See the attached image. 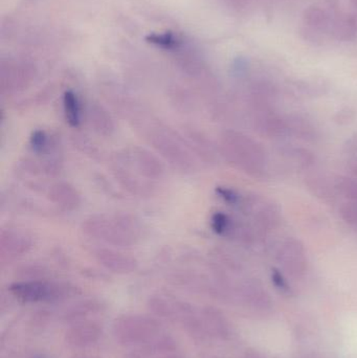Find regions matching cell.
<instances>
[{
	"label": "cell",
	"mask_w": 357,
	"mask_h": 358,
	"mask_svg": "<svg viewBox=\"0 0 357 358\" xmlns=\"http://www.w3.org/2000/svg\"><path fill=\"white\" fill-rule=\"evenodd\" d=\"M8 248L6 252L13 255L22 254L23 252L29 248V242H27L25 236L19 235L16 233H8V236L2 234L1 248Z\"/></svg>",
	"instance_id": "obj_12"
},
{
	"label": "cell",
	"mask_w": 357,
	"mask_h": 358,
	"mask_svg": "<svg viewBox=\"0 0 357 358\" xmlns=\"http://www.w3.org/2000/svg\"><path fill=\"white\" fill-rule=\"evenodd\" d=\"M217 194L224 200L230 204H237L240 200V196L233 191V189H226V187H218Z\"/></svg>",
	"instance_id": "obj_20"
},
{
	"label": "cell",
	"mask_w": 357,
	"mask_h": 358,
	"mask_svg": "<svg viewBox=\"0 0 357 358\" xmlns=\"http://www.w3.org/2000/svg\"><path fill=\"white\" fill-rule=\"evenodd\" d=\"M337 192L348 201L357 203V179L340 178L335 183Z\"/></svg>",
	"instance_id": "obj_16"
},
{
	"label": "cell",
	"mask_w": 357,
	"mask_h": 358,
	"mask_svg": "<svg viewBox=\"0 0 357 358\" xmlns=\"http://www.w3.org/2000/svg\"><path fill=\"white\" fill-rule=\"evenodd\" d=\"M146 41L159 46V48H165V50H174L180 44V40L171 31H166L163 34H149L146 37Z\"/></svg>",
	"instance_id": "obj_15"
},
{
	"label": "cell",
	"mask_w": 357,
	"mask_h": 358,
	"mask_svg": "<svg viewBox=\"0 0 357 358\" xmlns=\"http://www.w3.org/2000/svg\"><path fill=\"white\" fill-rule=\"evenodd\" d=\"M212 229L218 235L221 236H233L238 227L235 224L234 221L226 216L224 213H216L212 217Z\"/></svg>",
	"instance_id": "obj_13"
},
{
	"label": "cell",
	"mask_w": 357,
	"mask_h": 358,
	"mask_svg": "<svg viewBox=\"0 0 357 358\" xmlns=\"http://www.w3.org/2000/svg\"><path fill=\"white\" fill-rule=\"evenodd\" d=\"M115 340L124 346L151 347L159 350L171 344L167 338H159L161 324L147 315H126L117 317L113 324Z\"/></svg>",
	"instance_id": "obj_1"
},
{
	"label": "cell",
	"mask_w": 357,
	"mask_h": 358,
	"mask_svg": "<svg viewBox=\"0 0 357 358\" xmlns=\"http://www.w3.org/2000/svg\"><path fill=\"white\" fill-rule=\"evenodd\" d=\"M272 281L277 289L280 290L283 294H291V288L287 282L286 278L279 269L274 268L272 271Z\"/></svg>",
	"instance_id": "obj_18"
},
{
	"label": "cell",
	"mask_w": 357,
	"mask_h": 358,
	"mask_svg": "<svg viewBox=\"0 0 357 358\" xmlns=\"http://www.w3.org/2000/svg\"><path fill=\"white\" fill-rule=\"evenodd\" d=\"M102 334L100 324L90 321L79 322L69 327L65 334V340L73 348H86L96 344Z\"/></svg>",
	"instance_id": "obj_6"
},
{
	"label": "cell",
	"mask_w": 357,
	"mask_h": 358,
	"mask_svg": "<svg viewBox=\"0 0 357 358\" xmlns=\"http://www.w3.org/2000/svg\"><path fill=\"white\" fill-rule=\"evenodd\" d=\"M10 292L23 303L54 302L71 294L66 286L39 280L14 283L10 286Z\"/></svg>",
	"instance_id": "obj_4"
},
{
	"label": "cell",
	"mask_w": 357,
	"mask_h": 358,
	"mask_svg": "<svg viewBox=\"0 0 357 358\" xmlns=\"http://www.w3.org/2000/svg\"><path fill=\"white\" fill-rule=\"evenodd\" d=\"M356 173L357 174V164H356Z\"/></svg>",
	"instance_id": "obj_22"
},
{
	"label": "cell",
	"mask_w": 357,
	"mask_h": 358,
	"mask_svg": "<svg viewBox=\"0 0 357 358\" xmlns=\"http://www.w3.org/2000/svg\"><path fill=\"white\" fill-rule=\"evenodd\" d=\"M201 324H203V331H207L212 336H219V338L228 336V322L224 315L215 308H205L203 311Z\"/></svg>",
	"instance_id": "obj_9"
},
{
	"label": "cell",
	"mask_w": 357,
	"mask_h": 358,
	"mask_svg": "<svg viewBox=\"0 0 357 358\" xmlns=\"http://www.w3.org/2000/svg\"><path fill=\"white\" fill-rule=\"evenodd\" d=\"M241 296L247 306L254 310L264 313L272 308V300L263 286L259 282L249 281L241 288Z\"/></svg>",
	"instance_id": "obj_7"
},
{
	"label": "cell",
	"mask_w": 357,
	"mask_h": 358,
	"mask_svg": "<svg viewBox=\"0 0 357 358\" xmlns=\"http://www.w3.org/2000/svg\"><path fill=\"white\" fill-rule=\"evenodd\" d=\"M77 358H94V357H77Z\"/></svg>",
	"instance_id": "obj_21"
},
{
	"label": "cell",
	"mask_w": 357,
	"mask_h": 358,
	"mask_svg": "<svg viewBox=\"0 0 357 358\" xmlns=\"http://www.w3.org/2000/svg\"><path fill=\"white\" fill-rule=\"evenodd\" d=\"M65 119L71 127H78L81 123V107L77 94L68 90L63 96Z\"/></svg>",
	"instance_id": "obj_11"
},
{
	"label": "cell",
	"mask_w": 357,
	"mask_h": 358,
	"mask_svg": "<svg viewBox=\"0 0 357 358\" xmlns=\"http://www.w3.org/2000/svg\"><path fill=\"white\" fill-rule=\"evenodd\" d=\"M127 217L100 216L92 218L85 224V231L99 239L105 240L117 245H129L133 243L138 227Z\"/></svg>",
	"instance_id": "obj_3"
},
{
	"label": "cell",
	"mask_w": 357,
	"mask_h": 358,
	"mask_svg": "<svg viewBox=\"0 0 357 358\" xmlns=\"http://www.w3.org/2000/svg\"><path fill=\"white\" fill-rule=\"evenodd\" d=\"M222 145L231 163L251 176H263L268 165L265 151L253 138L240 132L228 131L224 134Z\"/></svg>",
	"instance_id": "obj_2"
},
{
	"label": "cell",
	"mask_w": 357,
	"mask_h": 358,
	"mask_svg": "<svg viewBox=\"0 0 357 358\" xmlns=\"http://www.w3.org/2000/svg\"><path fill=\"white\" fill-rule=\"evenodd\" d=\"M277 259L283 271L295 279L304 277L307 271V252L303 243L295 238H289L281 244Z\"/></svg>",
	"instance_id": "obj_5"
},
{
	"label": "cell",
	"mask_w": 357,
	"mask_h": 358,
	"mask_svg": "<svg viewBox=\"0 0 357 358\" xmlns=\"http://www.w3.org/2000/svg\"><path fill=\"white\" fill-rule=\"evenodd\" d=\"M89 115L92 124H94L96 130H98L100 134H110L111 131L115 129L112 120L107 115L104 109L90 108Z\"/></svg>",
	"instance_id": "obj_14"
},
{
	"label": "cell",
	"mask_w": 357,
	"mask_h": 358,
	"mask_svg": "<svg viewBox=\"0 0 357 358\" xmlns=\"http://www.w3.org/2000/svg\"><path fill=\"white\" fill-rule=\"evenodd\" d=\"M99 260L106 268L119 273H131L136 269V262L130 257L112 250H101Z\"/></svg>",
	"instance_id": "obj_8"
},
{
	"label": "cell",
	"mask_w": 357,
	"mask_h": 358,
	"mask_svg": "<svg viewBox=\"0 0 357 358\" xmlns=\"http://www.w3.org/2000/svg\"><path fill=\"white\" fill-rule=\"evenodd\" d=\"M50 196L52 201L56 202L58 206H62L65 210H73L80 203L79 194L73 187L66 183H60L54 187Z\"/></svg>",
	"instance_id": "obj_10"
},
{
	"label": "cell",
	"mask_w": 357,
	"mask_h": 358,
	"mask_svg": "<svg viewBox=\"0 0 357 358\" xmlns=\"http://www.w3.org/2000/svg\"><path fill=\"white\" fill-rule=\"evenodd\" d=\"M31 143L34 150L40 152V151H43L46 148L48 136H46L43 131L38 130V131L34 132L33 136H31Z\"/></svg>",
	"instance_id": "obj_19"
},
{
	"label": "cell",
	"mask_w": 357,
	"mask_h": 358,
	"mask_svg": "<svg viewBox=\"0 0 357 358\" xmlns=\"http://www.w3.org/2000/svg\"><path fill=\"white\" fill-rule=\"evenodd\" d=\"M342 218L346 223L351 225L354 229H357V203L354 202H346L340 210Z\"/></svg>",
	"instance_id": "obj_17"
}]
</instances>
